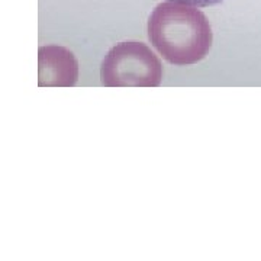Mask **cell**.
<instances>
[{"label": "cell", "mask_w": 261, "mask_h": 261, "mask_svg": "<svg viewBox=\"0 0 261 261\" xmlns=\"http://www.w3.org/2000/svg\"><path fill=\"white\" fill-rule=\"evenodd\" d=\"M77 75V61L68 49L39 48V86H74Z\"/></svg>", "instance_id": "obj_3"}, {"label": "cell", "mask_w": 261, "mask_h": 261, "mask_svg": "<svg viewBox=\"0 0 261 261\" xmlns=\"http://www.w3.org/2000/svg\"><path fill=\"white\" fill-rule=\"evenodd\" d=\"M100 79L108 87H157L163 67L155 54L141 42H121L109 49Z\"/></svg>", "instance_id": "obj_2"}, {"label": "cell", "mask_w": 261, "mask_h": 261, "mask_svg": "<svg viewBox=\"0 0 261 261\" xmlns=\"http://www.w3.org/2000/svg\"><path fill=\"white\" fill-rule=\"evenodd\" d=\"M170 2H177V3H185V5H192L196 8H209V6H216L224 3L225 0H170Z\"/></svg>", "instance_id": "obj_4"}, {"label": "cell", "mask_w": 261, "mask_h": 261, "mask_svg": "<svg viewBox=\"0 0 261 261\" xmlns=\"http://www.w3.org/2000/svg\"><path fill=\"white\" fill-rule=\"evenodd\" d=\"M148 38L168 63L192 65L209 54L214 35L203 12L168 0L157 5L149 15Z\"/></svg>", "instance_id": "obj_1"}]
</instances>
